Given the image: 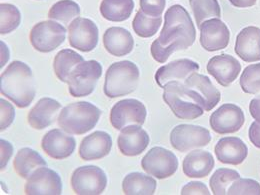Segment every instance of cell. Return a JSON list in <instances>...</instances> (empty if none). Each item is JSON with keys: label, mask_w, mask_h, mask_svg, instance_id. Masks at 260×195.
Here are the masks:
<instances>
[{"label": "cell", "mask_w": 260, "mask_h": 195, "mask_svg": "<svg viewBox=\"0 0 260 195\" xmlns=\"http://www.w3.org/2000/svg\"><path fill=\"white\" fill-rule=\"evenodd\" d=\"M235 53L245 62L260 60V28L248 26L243 28L236 37Z\"/></svg>", "instance_id": "obj_21"}, {"label": "cell", "mask_w": 260, "mask_h": 195, "mask_svg": "<svg viewBox=\"0 0 260 195\" xmlns=\"http://www.w3.org/2000/svg\"><path fill=\"white\" fill-rule=\"evenodd\" d=\"M182 90L191 101L200 105L204 111L212 110L220 101L221 93L203 74L193 72L182 82Z\"/></svg>", "instance_id": "obj_5"}, {"label": "cell", "mask_w": 260, "mask_h": 195, "mask_svg": "<svg viewBox=\"0 0 260 195\" xmlns=\"http://www.w3.org/2000/svg\"><path fill=\"white\" fill-rule=\"evenodd\" d=\"M199 64L190 59H178L161 66L155 73L154 78L158 86L162 87L170 81L183 82L190 74L198 72Z\"/></svg>", "instance_id": "obj_22"}, {"label": "cell", "mask_w": 260, "mask_h": 195, "mask_svg": "<svg viewBox=\"0 0 260 195\" xmlns=\"http://www.w3.org/2000/svg\"><path fill=\"white\" fill-rule=\"evenodd\" d=\"M163 100L173 114L184 120H193L204 113V109L191 101L182 90V82L170 81L163 86Z\"/></svg>", "instance_id": "obj_7"}, {"label": "cell", "mask_w": 260, "mask_h": 195, "mask_svg": "<svg viewBox=\"0 0 260 195\" xmlns=\"http://www.w3.org/2000/svg\"><path fill=\"white\" fill-rule=\"evenodd\" d=\"M214 164L210 152L196 149L185 156L182 168L184 174L190 178H203L210 174Z\"/></svg>", "instance_id": "obj_26"}, {"label": "cell", "mask_w": 260, "mask_h": 195, "mask_svg": "<svg viewBox=\"0 0 260 195\" xmlns=\"http://www.w3.org/2000/svg\"><path fill=\"white\" fill-rule=\"evenodd\" d=\"M133 9V0H102L100 4V13L103 18L113 22L127 20Z\"/></svg>", "instance_id": "obj_29"}, {"label": "cell", "mask_w": 260, "mask_h": 195, "mask_svg": "<svg viewBox=\"0 0 260 195\" xmlns=\"http://www.w3.org/2000/svg\"><path fill=\"white\" fill-rule=\"evenodd\" d=\"M80 15L79 5L72 0H60L53 4L48 12V18L56 20L68 26Z\"/></svg>", "instance_id": "obj_31"}, {"label": "cell", "mask_w": 260, "mask_h": 195, "mask_svg": "<svg viewBox=\"0 0 260 195\" xmlns=\"http://www.w3.org/2000/svg\"><path fill=\"white\" fill-rule=\"evenodd\" d=\"M61 104L52 98H41L28 113V123L34 129L42 130L56 120Z\"/></svg>", "instance_id": "obj_23"}, {"label": "cell", "mask_w": 260, "mask_h": 195, "mask_svg": "<svg viewBox=\"0 0 260 195\" xmlns=\"http://www.w3.org/2000/svg\"><path fill=\"white\" fill-rule=\"evenodd\" d=\"M244 121V112L240 107L232 103H225L211 114L209 124L216 133L228 134L240 129Z\"/></svg>", "instance_id": "obj_15"}, {"label": "cell", "mask_w": 260, "mask_h": 195, "mask_svg": "<svg viewBox=\"0 0 260 195\" xmlns=\"http://www.w3.org/2000/svg\"><path fill=\"white\" fill-rule=\"evenodd\" d=\"M248 136L251 143L260 149V124L258 122H252L248 131Z\"/></svg>", "instance_id": "obj_43"}, {"label": "cell", "mask_w": 260, "mask_h": 195, "mask_svg": "<svg viewBox=\"0 0 260 195\" xmlns=\"http://www.w3.org/2000/svg\"><path fill=\"white\" fill-rule=\"evenodd\" d=\"M21 22V14L19 9L8 3L0 5V33L8 34L15 30Z\"/></svg>", "instance_id": "obj_35"}, {"label": "cell", "mask_w": 260, "mask_h": 195, "mask_svg": "<svg viewBox=\"0 0 260 195\" xmlns=\"http://www.w3.org/2000/svg\"><path fill=\"white\" fill-rule=\"evenodd\" d=\"M101 74L102 66L96 60L79 63L68 77L69 93L73 98L88 96L94 91Z\"/></svg>", "instance_id": "obj_6"}, {"label": "cell", "mask_w": 260, "mask_h": 195, "mask_svg": "<svg viewBox=\"0 0 260 195\" xmlns=\"http://www.w3.org/2000/svg\"><path fill=\"white\" fill-rule=\"evenodd\" d=\"M141 167L147 174L158 179H165L176 172L178 160L170 150L163 147H153L142 158Z\"/></svg>", "instance_id": "obj_11"}, {"label": "cell", "mask_w": 260, "mask_h": 195, "mask_svg": "<svg viewBox=\"0 0 260 195\" xmlns=\"http://www.w3.org/2000/svg\"><path fill=\"white\" fill-rule=\"evenodd\" d=\"M1 170H3L13 154V146L6 140L1 139Z\"/></svg>", "instance_id": "obj_42"}, {"label": "cell", "mask_w": 260, "mask_h": 195, "mask_svg": "<svg viewBox=\"0 0 260 195\" xmlns=\"http://www.w3.org/2000/svg\"><path fill=\"white\" fill-rule=\"evenodd\" d=\"M240 86L243 92L256 94L260 92V63L247 66L240 76Z\"/></svg>", "instance_id": "obj_36"}, {"label": "cell", "mask_w": 260, "mask_h": 195, "mask_svg": "<svg viewBox=\"0 0 260 195\" xmlns=\"http://www.w3.org/2000/svg\"><path fill=\"white\" fill-rule=\"evenodd\" d=\"M206 68L208 73L215 78L217 83L224 87L233 83L241 71L239 61L229 54L213 56L209 59Z\"/></svg>", "instance_id": "obj_19"}, {"label": "cell", "mask_w": 260, "mask_h": 195, "mask_svg": "<svg viewBox=\"0 0 260 195\" xmlns=\"http://www.w3.org/2000/svg\"><path fill=\"white\" fill-rule=\"evenodd\" d=\"M106 185L107 177L104 171L94 165L78 167L71 176V186L76 194H101Z\"/></svg>", "instance_id": "obj_8"}, {"label": "cell", "mask_w": 260, "mask_h": 195, "mask_svg": "<svg viewBox=\"0 0 260 195\" xmlns=\"http://www.w3.org/2000/svg\"><path fill=\"white\" fill-rule=\"evenodd\" d=\"M240 178V174L233 169L219 168L217 169L209 180L212 193L215 195L228 194V187Z\"/></svg>", "instance_id": "obj_34"}, {"label": "cell", "mask_w": 260, "mask_h": 195, "mask_svg": "<svg viewBox=\"0 0 260 195\" xmlns=\"http://www.w3.org/2000/svg\"><path fill=\"white\" fill-rule=\"evenodd\" d=\"M1 119H0V128L1 131L6 129L15 118L14 107L6 100L1 99Z\"/></svg>", "instance_id": "obj_40"}, {"label": "cell", "mask_w": 260, "mask_h": 195, "mask_svg": "<svg viewBox=\"0 0 260 195\" xmlns=\"http://www.w3.org/2000/svg\"><path fill=\"white\" fill-rule=\"evenodd\" d=\"M147 111L145 105L137 99H123L111 109L110 123L117 130L123 129L131 124L143 125Z\"/></svg>", "instance_id": "obj_12"}, {"label": "cell", "mask_w": 260, "mask_h": 195, "mask_svg": "<svg viewBox=\"0 0 260 195\" xmlns=\"http://www.w3.org/2000/svg\"><path fill=\"white\" fill-rule=\"evenodd\" d=\"M228 194L260 195V184L253 179L238 178L228 187Z\"/></svg>", "instance_id": "obj_37"}, {"label": "cell", "mask_w": 260, "mask_h": 195, "mask_svg": "<svg viewBox=\"0 0 260 195\" xmlns=\"http://www.w3.org/2000/svg\"><path fill=\"white\" fill-rule=\"evenodd\" d=\"M66 29L60 23L46 20L37 23L30 31V42L33 47L43 53L55 50L64 42Z\"/></svg>", "instance_id": "obj_9"}, {"label": "cell", "mask_w": 260, "mask_h": 195, "mask_svg": "<svg viewBox=\"0 0 260 195\" xmlns=\"http://www.w3.org/2000/svg\"><path fill=\"white\" fill-rule=\"evenodd\" d=\"M149 141V135L141 128V125L131 124L121 129L117 144L123 155L137 156L147 148Z\"/></svg>", "instance_id": "obj_18"}, {"label": "cell", "mask_w": 260, "mask_h": 195, "mask_svg": "<svg viewBox=\"0 0 260 195\" xmlns=\"http://www.w3.org/2000/svg\"><path fill=\"white\" fill-rule=\"evenodd\" d=\"M100 116L101 111L94 104L80 101L65 106L60 111L57 123L68 134L82 135L95 127Z\"/></svg>", "instance_id": "obj_3"}, {"label": "cell", "mask_w": 260, "mask_h": 195, "mask_svg": "<svg viewBox=\"0 0 260 195\" xmlns=\"http://www.w3.org/2000/svg\"><path fill=\"white\" fill-rule=\"evenodd\" d=\"M156 180L140 172H132L125 176L122 190L126 195H152L156 191Z\"/></svg>", "instance_id": "obj_27"}, {"label": "cell", "mask_w": 260, "mask_h": 195, "mask_svg": "<svg viewBox=\"0 0 260 195\" xmlns=\"http://www.w3.org/2000/svg\"><path fill=\"white\" fill-rule=\"evenodd\" d=\"M0 91L17 107H28L36 93L31 68L24 62L12 61L1 73Z\"/></svg>", "instance_id": "obj_1"}, {"label": "cell", "mask_w": 260, "mask_h": 195, "mask_svg": "<svg viewBox=\"0 0 260 195\" xmlns=\"http://www.w3.org/2000/svg\"><path fill=\"white\" fill-rule=\"evenodd\" d=\"M200 44L207 51H218L226 48L230 40V31L219 18L205 20L200 26Z\"/></svg>", "instance_id": "obj_16"}, {"label": "cell", "mask_w": 260, "mask_h": 195, "mask_svg": "<svg viewBox=\"0 0 260 195\" xmlns=\"http://www.w3.org/2000/svg\"><path fill=\"white\" fill-rule=\"evenodd\" d=\"M189 4L198 28L205 20L221 16V9L217 0H189Z\"/></svg>", "instance_id": "obj_32"}, {"label": "cell", "mask_w": 260, "mask_h": 195, "mask_svg": "<svg viewBox=\"0 0 260 195\" xmlns=\"http://www.w3.org/2000/svg\"><path fill=\"white\" fill-rule=\"evenodd\" d=\"M76 141L72 136L66 134L62 129L48 131L41 140L43 151L50 157L62 160L69 157L75 149Z\"/></svg>", "instance_id": "obj_17"}, {"label": "cell", "mask_w": 260, "mask_h": 195, "mask_svg": "<svg viewBox=\"0 0 260 195\" xmlns=\"http://www.w3.org/2000/svg\"><path fill=\"white\" fill-rule=\"evenodd\" d=\"M249 112L256 122L260 124V95L253 98L249 104Z\"/></svg>", "instance_id": "obj_44"}, {"label": "cell", "mask_w": 260, "mask_h": 195, "mask_svg": "<svg viewBox=\"0 0 260 195\" xmlns=\"http://www.w3.org/2000/svg\"><path fill=\"white\" fill-rule=\"evenodd\" d=\"M111 147V136L104 131H95L82 139L79 146V155L86 161L98 160L107 156Z\"/></svg>", "instance_id": "obj_20"}, {"label": "cell", "mask_w": 260, "mask_h": 195, "mask_svg": "<svg viewBox=\"0 0 260 195\" xmlns=\"http://www.w3.org/2000/svg\"><path fill=\"white\" fill-rule=\"evenodd\" d=\"M179 50H183V48L178 42H173L170 45L163 46L159 43L158 39H156L151 44V55L153 59L159 63L166 62L172 53Z\"/></svg>", "instance_id": "obj_38"}, {"label": "cell", "mask_w": 260, "mask_h": 195, "mask_svg": "<svg viewBox=\"0 0 260 195\" xmlns=\"http://www.w3.org/2000/svg\"><path fill=\"white\" fill-rule=\"evenodd\" d=\"M83 61L84 58L72 49L60 50L53 61L54 72L59 80L67 83L71 71Z\"/></svg>", "instance_id": "obj_30"}, {"label": "cell", "mask_w": 260, "mask_h": 195, "mask_svg": "<svg viewBox=\"0 0 260 195\" xmlns=\"http://www.w3.org/2000/svg\"><path fill=\"white\" fill-rule=\"evenodd\" d=\"M257 0H229V2L238 8H246L256 4Z\"/></svg>", "instance_id": "obj_45"}, {"label": "cell", "mask_w": 260, "mask_h": 195, "mask_svg": "<svg viewBox=\"0 0 260 195\" xmlns=\"http://www.w3.org/2000/svg\"><path fill=\"white\" fill-rule=\"evenodd\" d=\"M214 151L220 162L231 165L241 164L248 154L246 144L238 137L221 138L215 145Z\"/></svg>", "instance_id": "obj_24"}, {"label": "cell", "mask_w": 260, "mask_h": 195, "mask_svg": "<svg viewBox=\"0 0 260 195\" xmlns=\"http://www.w3.org/2000/svg\"><path fill=\"white\" fill-rule=\"evenodd\" d=\"M13 165L16 173L22 178L27 179L37 168L47 166V162L37 151L25 147L17 152Z\"/></svg>", "instance_id": "obj_28"}, {"label": "cell", "mask_w": 260, "mask_h": 195, "mask_svg": "<svg viewBox=\"0 0 260 195\" xmlns=\"http://www.w3.org/2000/svg\"><path fill=\"white\" fill-rule=\"evenodd\" d=\"M140 10L151 17H159L162 15L166 0H139Z\"/></svg>", "instance_id": "obj_39"}, {"label": "cell", "mask_w": 260, "mask_h": 195, "mask_svg": "<svg viewBox=\"0 0 260 195\" xmlns=\"http://www.w3.org/2000/svg\"><path fill=\"white\" fill-rule=\"evenodd\" d=\"M181 194L209 195L210 194V192H209L208 188L205 186V184H203L202 182H199V181H191V182L187 183L186 185H184V186L182 187V189H181Z\"/></svg>", "instance_id": "obj_41"}, {"label": "cell", "mask_w": 260, "mask_h": 195, "mask_svg": "<svg viewBox=\"0 0 260 195\" xmlns=\"http://www.w3.org/2000/svg\"><path fill=\"white\" fill-rule=\"evenodd\" d=\"M24 192L27 195H60L62 193L61 178L47 166L39 167L27 178Z\"/></svg>", "instance_id": "obj_14"}, {"label": "cell", "mask_w": 260, "mask_h": 195, "mask_svg": "<svg viewBox=\"0 0 260 195\" xmlns=\"http://www.w3.org/2000/svg\"><path fill=\"white\" fill-rule=\"evenodd\" d=\"M162 23V17H151L146 15L142 10H138L133 22L132 27L134 32L139 37L149 38L155 35L160 28Z\"/></svg>", "instance_id": "obj_33"}, {"label": "cell", "mask_w": 260, "mask_h": 195, "mask_svg": "<svg viewBox=\"0 0 260 195\" xmlns=\"http://www.w3.org/2000/svg\"><path fill=\"white\" fill-rule=\"evenodd\" d=\"M103 44L108 53L121 57L129 54L134 47L131 33L122 27H110L103 34Z\"/></svg>", "instance_id": "obj_25"}, {"label": "cell", "mask_w": 260, "mask_h": 195, "mask_svg": "<svg viewBox=\"0 0 260 195\" xmlns=\"http://www.w3.org/2000/svg\"><path fill=\"white\" fill-rule=\"evenodd\" d=\"M211 141L210 132L206 128L192 124H180L170 133L172 147L180 152L206 146Z\"/></svg>", "instance_id": "obj_10"}, {"label": "cell", "mask_w": 260, "mask_h": 195, "mask_svg": "<svg viewBox=\"0 0 260 195\" xmlns=\"http://www.w3.org/2000/svg\"><path fill=\"white\" fill-rule=\"evenodd\" d=\"M68 40L70 46L79 51H92L98 43L96 24L88 18H75L68 25Z\"/></svg>", "instance_id": "obj_13"}, {"label": "cell", "mask_w": 260, "mask_h": 195, "mask_svg": "<svg viewBox=\"0 0 260 195\" xmlns=\"http://www.w3.org/2000/svg\"><path fill=\"white\" fill-rule=\"evenodd\" d=\"M196 38L193 21L187 10L178 4L172 5L167 9L164 15V25L157 38L163 46L178 42L183 50L194 43Z\"/></svg>", "instance_id": "obj_2"}, {"label": "cell", "mask_w": 260, "mask_h": 195, "mask_svg": "<svg viewBox=\"0 0 260 195\" xmlns=\"http://www.w3.org/2000/svg\"><path fill=\"white\" fill-rule=\"evenodd\" d=\"M139 76L137 65L129 60L112 63L105 74L103 88L105 95L109 98L128 95L137 88Z\"/></svg>", "instance_id": "obj_4"}]
</instances>
